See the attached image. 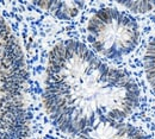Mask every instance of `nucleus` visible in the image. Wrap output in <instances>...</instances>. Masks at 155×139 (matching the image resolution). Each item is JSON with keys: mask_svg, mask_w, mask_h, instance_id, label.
<instances>
[{"mask_svg": "<svg viewBox=\"0 0 155 139\" xmlns=\"http://www.w3.org/2000/svg\"><path fill=\"white\" fill-rule=\"evenodd\" d=\"M144 70L147 80L155 92V36L148 44L144 55Z\"/></svg>", "mask_w": 155, "mask_h": 139, "instance_id": "obj_5", "label": "nucleus"}, {"mask_svg": "<svg viewBox=\"0 0 155 139\" xmlns=\"http://www.w3.org/2000/svg\"><path fill=\"white\" fill-rule=\"evenodd\" d=\"M88 39L100 54L119 58L138 44L140 29L136 20L116 8H103L90 19Z\"/></svg>", "mask_w": 155, "mask_h": 139, "instance_id": "obj_2", "label": "nucleus"}, {"mask_svg": "<svg viewBox=\"0 0 155 139\" xmlns=\"http://www.w3.org/2000/svg\"><path fill=\"white\" fill-rule=\"evenodd\" d=\"M134 12H148L155 8V1H128L120 2Z\"/></svg>", "mask_w": 155, "mask_h": 139, "instance_id": "obj_6", "label": "nucleus"}, {"mask_svg": "<svg viewBox=\"0 0 155 139\" xmlns=\"http://www.w3.org/2000/svg\"><path fill=\"white\" fill-rule=\"evenodd\" d=\"M77 139H149L130 124L122 121L100 122L81 132Z\"/></svg>", "mask_w": 155, "mask_h": 139, "instance_id": "obj_3", "label": "nucleus"}, {"mask_svg": "<svg viewBox=\"0 0 155 139\" xmlns=\"http://www.w3.org/2000/svg\"><path fill=\"white\" fill-rule=\"evenodd\" d=\"M43 102L61 131L80 134L100 122L128 118L140 102V89L124 71L69 39L49 54Z\"/></svg>", "mask_w": 155, "mask_h": 139, "instance_id": "obj_1", "label": "nucleus"}, {"mask_svg": "<svg viewBox=\"0 0 155 139\" xmlns=\"http://www.w3.org/2000/svg\"><path fill=\"white\" fill-rule=\"evenodd\" d=\"M41 7L54 12L61 19H69L74 17L79 11V7L82 5L81 2H62V1H42L36 2Z\"/></svg>", "mask_w": 155, "mask_h": 139, "instance_id": "obj_4", "label": "nucleus"}]
</instances>
